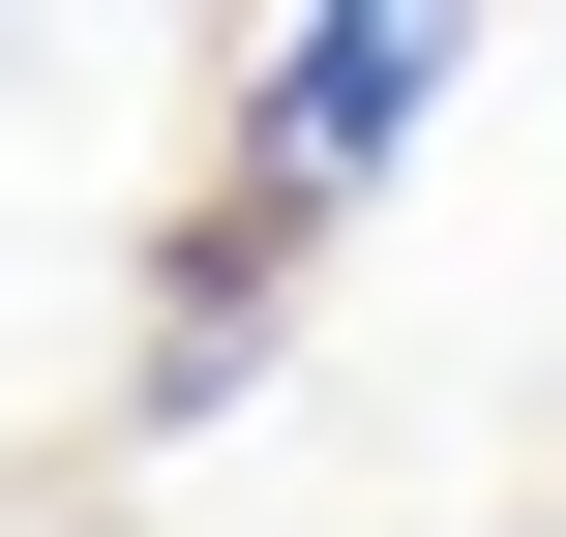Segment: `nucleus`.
Here are the masks:
<instances>
[{
  "instance_id": "nucleus-1",
  "label": "nucleus",
  "mask_w": 566,
  "mask_h": 537,
  "mask_svg": "<svg viewBox=\"0 0 566 537\" xmlns=\"http://www.w3.org/2000/svg\"><path fill=\"white\" fill-rule=\"evenodd\" d=\"M448 90H478L448 30H269V60H239V209H298V239H328V179H388Z\"/></svg>"
}]
</instances>
